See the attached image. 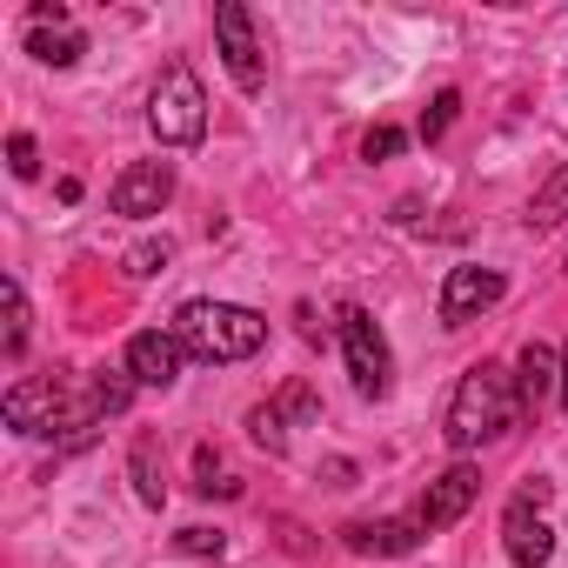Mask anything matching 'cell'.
Masks as SVG:
<instances>
[{"label": "cell", "instance_id": "1", "mask_svg": "<svg viewBox=\"0 0 568 568\" xmlns=\"http://www.w3.org/2000/svg\"><path fill=\"white\" fill-rule=\"evenodd\" d=\"M521 415H528V408H521L515 375H508L501 362H475V368L455 382V402H448V428H442V435H448L455 455H468V448L501 442Z\"/></svg>", "mask_w": 568, "mask_h": 568}, {"label": "cell", "instance_id": "2", "mask_svg": "<svg viewBox=\"0 0 568 568\" xmlns=\"http://www.w3.org/2000/svg\"><path fill=\"white\" fill-rule=\"evenodd\" d=\"M174 335L194 362H247V355H261L267 322L254 308H234V302H187L174 315Z\"/></svg>", "mask_w": 568, "mask_h": 568}, {"label": "cell", "instance_id": "3", "mask_svg": "<svg viewBox=\"0 0 568 568\" xmlns=\"http://www.w3.org/2000/svg\"><path fill=\"white\" fill-rule=\"evenodd\" d=\"M148 128H154L161 148H194L207 134V88H201V74L187 61L161 68V81L148 94Z\"/></svg>", "mask_w": 568, "mask_h": 568}, {"label": "cell", "instance_id": "4", "mask_svg": "<svg viewBox=\"0 0 568 568\" xmlns=\"http://www.w3.org/2000/svg\"><path fill=\"white\" fill-rule=\"evenodd\" d=\"M335 335H342V362H348V375H355V395L382 402V395L395 388V362H388V342H382L375 315L355 308V302H342V308H335Z\"/></svg>", "mask_w": 568, "mask_h": 568}, {"label": "cell", "instance_id": "5", "mask_svg": "<svg viewBox=\"0 0 568 568\" xmlns=\"http://www.w3.org/2000/svg\"><path fill=\"white\" fill-rule=\"evenodd\" d=\"M68 408H74V382H61V375H28L0 402L14 435H68Z\"/></svg>", "mask_w": 568, "mask_h": 568}, {"label": "cell", "instance_id": "6", "mask_svg": "<svg viewBox=\"0 0 568 568\" xmlns=\"http://www.w3.org/2000/svg\"><path fill=\"white\" fill-rule=\"evenodd\" d=\"M541 501H548V481H528V488H515V501L501 515V548L515 568H541L555 555V528L541 521Z\"/></svg>", "mask_w": 568, "mask_h": 568}, {"label": "cell", "instance_id": "7", "mask_svg": "<svg viewBox=\"0 0 568 568\" xmlns=\"http://www.w3.org/2000/svg\"><path fill=\"white\" fill-rule=\"evenodd\" d=\"M214 41H221V68L241 94H261L267 81V61H261V41H254V14L241 8V0H221L214 8Z\"/></svg>", "mask_w": 568, "mask_h": 568}, {"label": "cell", "instance_id": "8", "mask_svg": "<svg viewBox=\"0 0 568 568\" xmlns=\"http://www.w3.org/2000/svg\"><path fill=\"white\" fill-rule=\"evenodd\" d=\"M475 495H481V468H475V462H455V468H442V475L422 488V508H415L422 535H435V528H455V521L475 508Z\"/></svg>", "mask_w": 568, "mask_h": 568}, {"label": "cell", "instance_id": "9", "mask_svg": "<svg viewBox=\"0 0 568 568\" xmlns=\"http://www.w3.org/2000/svg\"><path fill=\"white\" fill-rule=\"evenodd\" d=\"M28 54L41 68H74L88 54V34L68 21L61 0H34V8H28Z\"/></svg>", "mask_w": 568, "mask_h": 568}, {"label": "cell", "instance_id": "10", "mask_svg": "<svg viewBox=\"0 0 568 568\" xmlns=\"http://www.w3.org/2000/svg\"><path fill=\"white\" fill-rule=\"evenodd\" d=\"M168 201H174V161H134V168H121V181L108 187V207L128 214V221H148V214H161Z\"/></svg>", "mask_w": 568, "mask_h": 568}, {"label": "cell", "instance_id": "11", "mask_svg": "<svg viewBox=\"0 0 568 568\" xmlns=\"http://www.w3.org/2000/svg\"><path fill=\"white\" fill-rule=\"evenodd\" d=\"M501 295H508V281H501L495 267H448V281H442V322H448V328H468V322H481Z\"/></svg>", "mask_w": 568, "mask_h": 568}, {"label": "cell", "instance_id": "12", "mask_svg": "<svg viewBox=\"0 0 568 568\" xmlns=\"http://www.w3.org/2000/svg\"><path fill=\"white\" fill-rule=\"evenodd\" d=\"M181 362H187V348H181L174 328H141V335L128 342V375H134L141 388H174V382H181Z\"/></svg>", "mask_w": 568, "mask_h": 568}, {"label": "cell", "instance_id": "13", "mask_svg": "<svg viewBox=\"0 0 568 568\" xmlns=\"http://www.w3.org/2000/svg\"><path fill=\"white\" fill-rule=\"evenodd\" d=\"M342 541L355 548V555H415L422 548V521H348L342 528Z\"/></svg>", "mask_w": 568, "mask_h": 568}, {"label": "cell", "instance_id": "14", "mask_svg": "<svg viewBox=\"0 0 568 568\" xmlns=\"http://www.w3.org/2000/svg\"><path fill=\"white\" fill-rule=\"evenodd\" d=\"M515 388H521V408H541L548 395H561V355L548 342H528L515 362Z\"/></svg>", "mask_w": 568, "mask_h": 568}, {"label": "cell", "instance_id": "15", "mask_svg": "<svg viewBox=\"0 0 568 568\" xmlns=\"http://www.w3.org/2000/svg\"><path fill=\"white\" fill-rule=\"evenodd\" d=\"M128 475H134V495H141L148 508H161V501H168V462H161V435H134V448H128Z\"/></svg>", "mask_w": 568, "mask_h": 568}, {"label": "cell", "instance_id": "16", "mask_svg": "<svg viewBox=\"0 0 568 568\" xmlns=\"http://www.w3.org/2000/svg\"><path fill=\"white\" fill-rule=\"evenodd\" d=\"M555 221H568V161L535 187V201H528V227H555Z\"/></svg>", "mask_w": 568, "mask_h": 568}, {"label": "cell", "instance_id": "17", "mask_svg": "<svg viewBox=\"0 0 568 568\" xmlns=\"http://www.w3.org/2000/svg\"><path fill=\"white\" fill-rule=\"evenodd\" d=\"M0 302H8V342H0V348H8V362H21V355H28V328H34V315H28V295H21V281H14V274L0 281Z\"/></svg>", "mask_w": 568, "mask_h": 568}, {"label": "cell", "instance_id": "18", "mask_svg": "<svg viewBox=\"0 0 568 568\" xmlns=\"http://www.w3.org/2000/svg\"><path fill=\"white\" fill-rule=\"evenodd\" d=\"M194 475H201V481H194L201 495H241V475H234V468L221 462V448H207V442L194 448Z\"/></svg>", "mask_w": 568, "mask_h": 568}, {"label": "cell", "instance_id": "19", "mask_svg": "<svg viewBox=\"0 0 568 568\" xmlns=\"http://www.w3.org/2000/svg\"><path fill=\"white\" fill-rule=\"evenodd\" d=\"M247 435H254V448L281 455V448H288V415H281L274 402H261V408H247Z\"/></svg>", "mask_w": 568, "mask_h": 568}, {"label": "cell", "instance_id": "20", "mask_svg": "<svg viewBox=\"0 0 568 568\" xmlns=\"http://www.w3.org/2000/svg\"><path fill=\"white\" fill-rule=\"evenodd\" d=\"M455 114H462V94H455V88H442V94L428 101V114H422V141H442V134L455 128Z\"/></svg>", "mask_w": 568, "mask_h": 568}, {"label": "cell", "instance_id": "21", "mask_svg": "<svg viewBox=\"0 0 568 568\" xmlns=\"http://www.w3.org/2000/svg\"><path fill=\"white\" fill-rule=\"evenodd\" d=\"M168 261H174V241H141V247H128V274H134V281L161 274Z\"/></svg>", "mask_w": 568, "mask_h": 568}, {"label": "cell", "instance_id": "22", "mask_svg": "<svg viewBox=\"0 0 568 568\" xmlns=\"http://www.w3.org/2000/svg\"><path fill=\"white\" fill-rule=\"evenodd\" d=\"M281 415H288V422H315L322 415V402H315V388L308 382H288V388H281V402H274Z\"/></svg>", "mask_w": 568, "mask_h": 568}, {"label": "cell", "instance_id": "23", "mask_svg": "<svg viewBox=\"0 0 568 568\" xmlns=\"http://www.w3.org/2000/svg\"><path fill=\"white\" fill-rule=\"evenodd\" d=\"M408 148V134L402 128H368V141H362V161H395Z\"/></svg>", "mask_w": 568, "mask_h": 568}, {"label": "cell", "instance_id": "24", "mask_svg": "<svg viewBox=\"0 0 568 568\" xmlns=\"http://www.w3.org/2000/svg\"><path fill=\"white\" fill-rule=\"evenodd\" d=\"M8 168H14L21 181L41 174V148H34V134H8Z\"/></svg>", "mask_w": 568, "mask_h": 568}, {"label": "cell", "instance_id": "25", "mask_svg": "<svg viewBox=\"0 0 568 568\" xmlns=\"http://www.w3.org/2000/svg\"><path fill=\"white\" fill-rule=\"evenodd\" d=\"M174 548H181V555H221L227 541H221V528H201V521H194V528L174 535Z\"/></svg>", "mask_w": 568, "mask_h": 568}, {"label": "cell", "instance_id": "26", "mask_svg": "<svg viewBox=\"0 0 568 568\" xmlns=\"http://www.w3.org/2000/svg\"><path fill=\"white\" fill-rule=\"evenodd\" d=\"M561 408H568V355H561Z\"/></svg>", "mask_w": 568, "mask_h": 568}]
</instances>
